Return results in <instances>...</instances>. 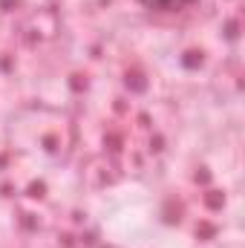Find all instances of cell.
Returning a JSON list of instances; mask_svg holds the SVG:
<instances>
[{
	"label": "cell",
	"instance_id": "1",
	"mask_svg": "<svg viewBox=\"0 0 245 248\" xmlns=\"http://www.w3.org/2000/svg\"><path fill=\"white\" fill-rule=\"evenodd\" d=\"M144 9H153V12H179V9H187L193 6L196 0H138Z\"/></svg>",
	"mask_w": 245,
	"mask_h": 248
}]
</instances>
